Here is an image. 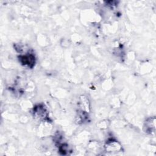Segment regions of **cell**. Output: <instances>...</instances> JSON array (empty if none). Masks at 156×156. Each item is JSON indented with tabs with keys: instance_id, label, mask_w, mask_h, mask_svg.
Masks as SVG:
<instances>
[{
	"instance_id": "cell-1",
	"label": "cell",
	"mask_w": 156,
	"mask_h": 156,
	"mask_svg": "<svg viewBox=\"0 0 156 156\" xmlns=\"http://www.w3.org/2000/svg\"><path fill=\"white\" fill-rule=\"evenodd\" d=\"M34 57L33 55H25L21 57V62L25 65H27L29 66H32L31 65H34Z\"/></svg>"
}]
</instances>
